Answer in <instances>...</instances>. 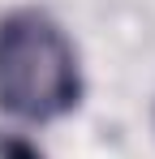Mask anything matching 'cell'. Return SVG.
Masks as SVG:
<instances>
[{
	"label": "cell",
	"instance_id": "6da1fadb",
	"mask_svg": "<svg viewBox=\"0 0 155 159\" xmlns=\"http://www.w3.org/2000/svg\"><path fill=\"white\" fill-rule=\"evenodd\" d=\"M82 95L69 34L39 9L0 17V107L22 120L65 116Z\"/></svg>",
	"mask_w": 155,
	"mask_h": 159
},
{
	"label": "cell",
	"instance_id": "7a4b0ae2",
	"mask_svg": "<svg viewBox=\"0 0 155 159\" xmlns=\"http://www.w3.org/2000/svg\"><path fill=\"white\" fill-rule=\"evenodd\" d=\"M0 159H39L26 142H17V138H4L0 142Z\"/></svg>",
	"mask_w": 155,
	"mask_h": 159
}]
</instances>
